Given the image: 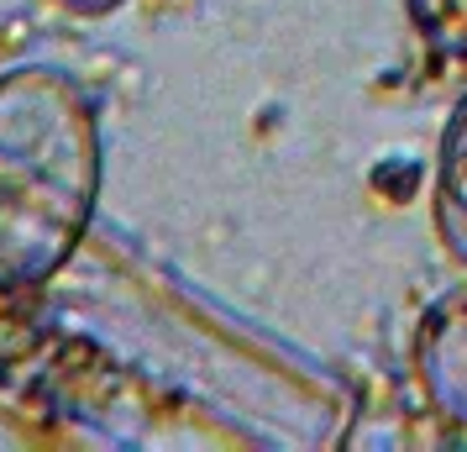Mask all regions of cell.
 I'll use <instances>...</instances> for the list:
<instances>
[{"instance_id":"6da1fadb","label":"cell","mask_w":467,"mask_h":452,"mask_svg":"<svg viewBox=\"0 0 467 452\" xmlns=\"http://www.w3.org/2000/svg\"><path fill=\"white\" fill-rule=\"evenodd\" d=\"M47 289H58L79 337L253 447H337L358 421V400L331 368L205 300L179 274L131 258L116 237L89 232Z\"/></svg>"},{"instance_id":"7a4b0ae2","label":"cell","mask_w":467,"mask_h":452,"mask_svg":"<svg viewBox=\"0 0 467 452\" xmlns=\"http://www.w3.org/2000/svg\"><path fill=\"white\" fill-rule=\"evenodd\" d=\"M106 179L100 110L79 74H0V295L47 289L95 232Z\"/></svg>"},{"instance_id":"3957f363","label":"cell","mask_w":467,"mask_h":452,"mask_svg":"<svg viewBox=\"0 0 467 452\" xmlns=\"http://www.w3.org/2000/svg\"><path fill=\"white\" fill-rule=\"evenodd\" d=\"M415 373H420L431 405L446 421L467 426V284L425 310L420 331H415Z\"/></svg>"},{"instance_id":"277c9868","label":"cell","mask_w":467,"mask_h":452,"mask_svg":"<svg viewBox=\"0 0 467 452\" xmlns=\"http://www.w3.org/2000/svg\"><path fill=\"white\" fill-rule=\"evenodd\" d=\"M404 16L425 53L441 64H467V0H404Z\"/></svg>"},{"instance_id":"5b68a950","label":"cell","mask_w":467,"mask_h":452,"mask_svg":"<svg viewBox=\"0 0 467 452\" xmlns=\"http://www.w3.org/2000/svg\"><path fill=\"white\" fill-rule=\"evenodd\" d=\"M436 211H451L467 221V95L441 127V152H436Z\"/></svg>"},{"instance_id":"8992f818","label":"cell","mask_w":467,"mask_h":452,"mask_svg":"<svg viewBox=\"0 0 467 452\" xmlns=\"http://www.w3.org/2000/svg\"><path fill=\"white\" fill-rule=\"evenodd\" d=\"M436 221H441L446 247H451V253H457V258L467 263V221H462V215H451V211H436Z\"/></svg>"},{"instance_id":"52a82bcc","label":"cell","mask_w":467,"mask_h":452,"mask_svg":"<svg viewBox=\"0 0 467 452\" xmlns=\"http://www.w3.org/2000/svg\"><path fill=\"white\" fill-rule=\"evenodd\" d=\"M58 5H68V11H79V16H110L121 0H58Z\"/></svg>"}]
</instances>
